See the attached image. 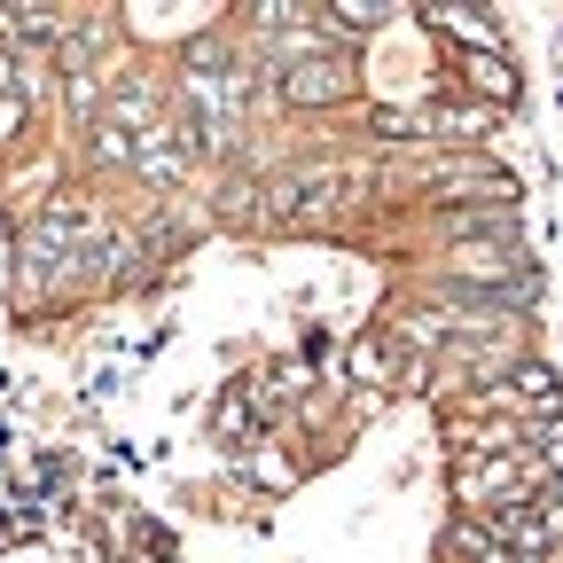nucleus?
I'll list each match as a JSON object with an SVG mask.
<instances>
[{"label": "nucleus", "instance_id": "nucleus-6", "mask_svg": "<svg viewBox=\"0 0 563 563\" xmlns=\"http://www.w3.org/2000/svg\"><path fill=\"white\" fill-rule=\"evenodd\" d=\"M352 376H361V384H391V344L361 336V344H352Z\"/></svg>", "mask_w": 563, "mask_h": 563}, {"label": "nucleus", "instance_id": "nucleus-2", "mask_svg": "<svg viewBox=\"0 0 563 563\" xmlns=\"http://www.w3.org/2000/svg\"><path fill=\"white\" fill-rule=\"evenodd\" d=\"M431 24H439V32H454L470 55H501V24L477 16V9H431Z\"/></svg>", "mask_w": 563, "mask_h": 563}, {"label": "nucleus", "instance_id": "nucleus-8", "mask_svg": "<svg viewBox=\"0 0 563 563\" xmlns=\"http://www.w3.org/2000/svg\"><path fill=\"white\" fill-rule=\"evenodd\" d=\"M532 509H540V532H548V548H563V477H548V485L532 493Z\"/></svg>", "mask_w": 563, "mask_h": 563}, {"label": "nucleus", "instance_id": "nucleus-5", "mask_svg": "<svg viewBox=\"0 0 563 563\" xmlns=\"http://www.w3.org/2000/svg\"><path fill=\"white\" fill-rule=\"evenodd\" d=\"M391 9H376V0H336V9H329V24L344 32V40H361V32H376Z\"/></svg>", "mask_w": 563, "mask_h": 563}, {"label": "nucleus", "instance_id": "nucleus-9", "mask_svg": "<svg viewBox=\"0 0 563 563\" xmlns=\"http://www.w3.org/2000/svg\"><path fill=\"white\" fill-rule=\"evenodd\" d=\"M141 173H150V180H173V173H180V157H173V141H165V125H157L150 141H141Z\"/></svg>", "mask_w": 563, "mask_h": 563}, {"label": "nucleus", "instance_id": "nucleus-4", "mask_svg": "<svg viewBox=\"0 0 563 563\" xmlns=\"http://www.w3.org/2000/svg\"><path fill=\"white\" fill-rule=\"evenodd\" d=\"M446 548H454V555H462V563H517V555H509V548H501V532H493V525H485V517H462V525H454V532H446Z\"/></svg>", "mask_w": 563, "mask_h": 563}, {"label": "nucleus", "instance_id": "nucleus-7", "mask_svg": "<svg viewBox=\"0 0 563 563\" xmlns=\"http://www.w3.org/2000/svg\"><path fill=\"white\" fill-rule=\"evenodd\" d=\"M454 274H509V243H470V251H454Z\"/></svg>", "mask_w": 563, "mask_h": 563}, {"label": "nucleus", "instance_id": "nucleus-1", "mask_svg": "<svg viewBox=\"0 0 563 563\" xmlns=\"http://www.w3.org/2000/svg\"><path fill=\"white\" fill-rule=\"evenodd\" d=\"M352 95V70L336 55H298V63H282V102H298V110H329Z\"/></svg>", "mask_w": 563, "mask_h": 563}, {"label": "nucleus", "instance_id": "nucleus-3", "mask_svg": "<svg viewBox=\"0 0 563 563\" xmlns=\"http://www.w3.org/2000/svg\"><path fill=\"white\" fill-rule=\"evenodd\" d=\"M462 79H470L485 102H517V63H509V55H462Z\"/></svg>", "mask_w": 563, "mask_h": 563}]
</instances>
